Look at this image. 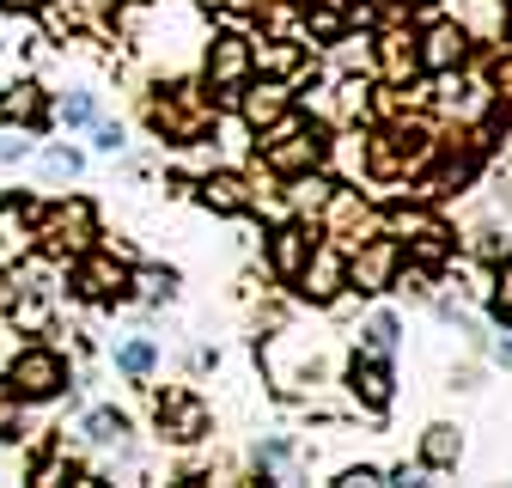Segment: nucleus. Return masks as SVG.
Segmentation results:
<instances>
[{"instance_id": "f257e3e1", "label": "nucleus", "mask_w": 512, "mask_h": 488, "mask_svg": "<svg viewBox=\"0 0 512 488\" xmlns=\"http://www.w3.org/2000/svg\"><path fill=\"white\" fill-rule=\"evenodd\" d=\"M7 379H13L7 385L13 397H55L61 385H68V366H61V354H49V348H25Z\"/></svg>"}, {"instance_id": "f03ea898", "label": "nucleus", "mask_w": 512, "mask_h": 488, "mask_svg": "<svg viewBox=\"0 0 512 488\" xmlns=\"http://www.w3.org/2000/svg\"><path fill=\"white\" fill-rule=\"evenodd\" d=\"M153 129H159L165 141H196V135L208 129V104H202V92L177 86V98H159V104H153Z\"/></svg>"}, {"instance_id": "7ed1b4c3", "label": "nucleus", "mask_w": 512, "mask_h": 488, "mask_svg": "<svg viewBox=\"0 0 512 488\" xmlns=\"http://www.w3.org/2000/svg\"><path fill=\"white\" fill-rule=\"evenodd\" d=\"M43 251H55V257H68V251H80V244L92 238V208L86 202H55L49 214H43Z\"/></svg>"}, {"instance_id": "20e7f679", "label": "nucleus", "mask_w": 512, "mask_h": 488, "mask_svg": "<svg viewBox=\"0 0 512 488\" xmlns=\"http://www.w3.org/2000/svg\"><path fill=\"white\" fill-rule=\"evenodd\" d=\"M324 147H330V141L317 135V129H281V135L263 147V165H269V171H293V177H299V171H311L317 159H324Z\"/></svg>"}, {"instance_id": "39448f33", "label": "nucleus", "mask_w": 512, "mask_h": 488, "mask_svg": "<svg viewBox=\"0 0 512 488\" xmlns=\"http://www.w3.org/2000/svg\"><path fill=\"white\" fill-rule=\"evenodd\" d=\"M391 275H397V238H372V244H360L354 263H348V281H354L360 293H384V287H391Z\"/></svg>"}, {"instance_id": "423d86ee", "label": "nucleus", "mask_w": 512, "mask_h": 488, "mask_svg": "<svg viewBox=\"0 0 512 488\" xmlns=\"http://www.w3.org/2000/svg\"><path fill=\"white\" fill-rule=\"evenodd\" d=\"M250 74V43L244 37H214V55H208V80L220 92H238Z\"/></svg>"}, {"instance_id": "0eeeda50", "label": "nucleus", "mask_w": 512, "mask_h": 488, "mask_svg": "<svg viewBox=\"0 0 512 488\" xmlns=\"http://www.w3.org/2000/svg\"><path fill=\"white\" fill-rule=\"evenodd\" d=\"M464 43H470L464 25H433L415 55H421V68H458V61H464Z\"/></svg>"}, {"instance_id": "6e6552de", "label": "nucleus", "mask_w": 512, "mask_h": 488, "mask_svg": "<svg viewBox=\"0 0 512 488\" xmlns=\"http://www.w3.org/2000/svg\"><path fill=\"white\" fill-rule=\"evenodd\" d=\"M330 238H342V244H354L366 226H372V214H366V202L360 196H348V190H330Z\"/></svg>"}, {"instance_id": "1a4fd4ad", "label": "nucleus", "mask_w": 512, "mask_h": 488, "mask_svg": "<svg viewBox=\"0 0 512 488\" xmlns=\"http://www.w3.org/2000/svg\"><path fill=\"white\" fill-rule=\"evenodd\" d=\"M74 287H80L86 299H116V293L128 287V275H122V263H110V257H86L80 275H74Z\"/></svg>"}, {"instance_id": "9d476101", "label": "nucleus", "mask_w": 512, "mask_h": 488, "mask_svg": "<svg viewBox=\"0 0 512 488\" xmlns=\"http://www.w3.org/2000/svg\"><path fill=\"white\" fill-rule=\"evenodd\" d=\"M342 275H348V269H342V257L330 251V244H324V251H311V257L299 263V281H305V293H317V299H330V293L342 287Z\"/></svg>"}, {"instance_id": "9b49d317", "label": "nucleus", "mask_w": 512, "mask_h": 488, "mask_svg": "<svg viewBox=\"0 0 512 488\" xmlns=\"http://www.w3.org/2000/svg\"><path fill=\"white\" fill-rule=\"evenodd\" d=\"M397 232L415 244L421 263H439V257H445V226H439V220H427V214H397Z\"/></svg>"}, {"instance_id": "f8f14e48", "label": "nucleus", "mask_w": 512, "mask_h": 488, "mask_svg": "<svg viewBox=\"0 0 512 488\" xmlns=\"http://www.w3.org/2000/svg\"><path fill=\"white\" fill-rule=\"evenodd\" d=\"M378 68L391 74V80H409V74L421 68L415 37H409V31H384V37H378Z\"/></svg>"}, {"instance_id": "ddd939ff", "label": "nucleus", "mask_w": 512, "mask_h": 488, "mask_svg": "<svg viewBox=\"0 0 512 488\" xmlns=\"http://www.w3.org/2000/svg\"><path fill=\"white\" fill-rule=\"evenodd\" d=\"M202 421H208L202 403H189V397H165V403H159V427H165L171 440H196Z\"/></svg>"}, {"instance_id": "4468645a", "label": "nucleus", "mask_w": 512, "mask_h": 488, "mask_svg": "<svg viewBox=\"0 0 512 488\" xmlns=\"http://www.w3.org/2000/svg\"><path fill=\"white\" fill-rule=\"evenodd\" d=\"M244 116L263 129V122H281L287 116V92L281 86H256V92H244Z\"/></svg>"}, {"instance_id": "2eb2a0df", "label": "nucleus", "mask_w": 512, "mask_h": 488, "mask_svg": "<svg viewBox=\"0 0 512 488\" xmlns=\"http://www.w3.org/2000/svg\"><path fill=\"white\" fill-rule=\"evenodd\" d=\"M305 257H311V238H305L299 226H281V232H275V269H281V275H299Z\"/></svg>"}, {"instance_id": "dca6fc26", "label": "nucleus", "mask_w": 512, "mask_h": 488, "mask_svg": "<svg viewBox=\"0 0 512 488\" xmlns=\"http://www.w3.org/2000/svg\"><path fill=\"white\" fill-rule=\"evenodd\" d=\"M354 391L372 403V409H384V403H391V373H384V366H354Z\"/></svg>"}, {"instance_id": "f3484780", "label": "nucleus", "mask_w": 512, "mask_h": 488, "mask_svg": "<svg viewBox=\"0 0 512 488\" xmlns=\"http://www.w3.org/2000/svg\"><path fill=\"white\" fill-rule=\"evenodd\" d=\"M122 434H128V421H122L116 409H92V415H86V440H92V446H122Z\"/></svg>"}, {"instance_id": "a211bd4d", "label": "nucleus", "mask_w": 512, "mask_h": 488, "mask_svg": "<svg viewBox=\"0 0 512 488\" xmlns=\"http://www.w3.org/2000/svg\"><path fill=\"white\" fill-rule=\"evenodd\" d=\"M250 68L293 74V68H299V49H293V43H263V49H250Z\"/></svg>"}, {"instance_id": "6ab92c4d", "label": "nucleus", "mask_w": 512, "mask_h": 488, "mask_svg": "<svg viewBox=\"0 0 512 488\" xmlns=\"http://www.w3.org/2000/svg\"><path fill=\"white\" fill-rule=\"evenodd\" d=\"M37 110H43L37 86H7V98H0V116H7V122H31Z\"/></svg>"}, {"instance_id": "aec40b11", "label": "nucleus", "mask_w": 512, "mask_h": 488, "mask_svg": "<svg viewBox=\"0 0 512 488\" xmlns=\"http://www.w3.org/2000/svg\"><path fill=\"white\" fill-rule=\"evenodd\" d=\"M202 196H208V208L238 214V208H244V183H238V177H208V190H202Z\"/></svg>"}, {"instance_id": "412c9836", "label": "nucleus", "mask_w": 512, "mask_h": 488, "mask_svg": "<svg viewBox=\"0 0 512 488\" xmlns=\"http://www.w3.org/2000/svg\"><path fill=\"white\" fill-rule=\"evenodd\" d=\"M366 342H372V354H391V348H397V318L378 312V318L366 324Z\"/></svg>"}, {"instance_id": "4be33fe9", "label": "nucleus", "mask_w": 512, "mask_h": 488, "mask_svg": "<svg viewBox=\"0 0 512 488\" xmlns=\"http://www.w3.org/2000/svg\"><path fill=\"white\" fill-rule=\"evenodd\" d=\"M427 458L433 464H452L458 458V434H452V427H433V434H427Z\"/></svg>"}, {"instance_id": "5701e85b", "label": "nucleus", "mask_w": 512, "mask_h": 488, "mask_svg": "<svg viewBox=\"0 0 512 488\" xmlns=\"http://www.w3.org/2000/svg\"><path fill=\"white\" fill-rule=\"evenodd\" d=\"M293 202H299V208H324V202H330V183H317V177H305L299 190H293Z\"/></svg>"}, {"instance_id": "b1692460", "label": "nucleus", "mask_w": 512, "mask_h": 488, "mask_svg": "<svg viewBox=\"0 0 512 488\" xmlns=\"http://www.w3.org/2000/svg\"><path fill=\"white\" fill-rule=\"evenodd\" d=\"M147 366H153V348L147 342H128L122 348V373H147Z\"/></svg>"}, {"instance_id": "393cba45", "label": "nucleus", "mask_w": 512, "mask_h": 488, "mask_svg": "<svg viewBox=\"0 0 512 488\" xmlns=\"http://www.w3.org/2000/svg\"><path fill=\"white\" fill-rule=\"evenodd\" d=\"M494 312L512 324V269H506V275H500V287H494Z\"/></svg>"}, {"instance_id": "a878e982", "label": "nucleus", "mask_w": 512, "mask_h": 488, "mask_svg": "<svg viewBox=\"0 0 512 488\" xmlns=\"http://www.w3.org/2000/svg\"><path fill=\"white\" fill-rule=\"evenodd\" d=\"M61 116H68V122H92L98 110H92V98H68V104H61Z\"/></svg>"}, {"instance_id": "bb28decb", "label": "nucleus", "mask_w": 512, "mask_h": 488, "mask_svg": "<svg viewBox=\"0 0 512 488\" xmlns=\"http://www.w3.org/2000/svg\"><path fill=\"white\" fill-rule=\"evenodd\" d=\"M311 25H317V31H324V37H336V25H342V19H336V13L324 7V13H311Z\"/></svg>"}, {"instance_id": "cd10ccee", "label": "nucleus", "mask_w": 512, "mask_h": 488, "mask_svg": "<svg viewBox=\"0 0 512 488\" xmlns=\"http://www.w3.org/2000/svg\"><path fill=\"white\" fill-rule=\"evenodd\" d=\"M500 92H506V104H512V61H500Z\"/></svg>"}, {"instance_id": "c85d7f7f", "label": "nucleus", "mask_w": 512, "mask_h": 488, "mask_svg": "<svg viewBox=\"0 0 512 488\" xmlns=\"http://www.w3.org/2000/svg\"><path fill=\"white\" fill-rule=\"evenodd\" d=\"M0 305H13V281L7 275H0Z\"/></svg>"}, {"instance_id": "c756f323", "label": "nucleus", "mask_w": 512, "mask_h": 488, "mask_svg": "<svg viewBox=\"0 0 512 488\" xmlns=\"http://www.w3.org/2000/svg\"><path fill=\"white\" fill-rule=\"evenodd\" d=\"M7 427H13V409H7V403H0V434H7Z\"/></svg>"}, {"instance_id": "7c9ffc66", "label": "nucleus", "mask_w": 512, "mask_h": 488, "mask_svg": "<svg viewBox=\"0 0 512 488\" xmlns=\"http://www.w3.org/2000/svg\"><path fill=\"white\" fill-rule=\"evenodd\" d=\"M7 7H43V0H7Z\"/></svg>"}]
</instances>
